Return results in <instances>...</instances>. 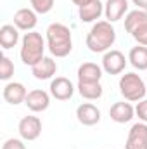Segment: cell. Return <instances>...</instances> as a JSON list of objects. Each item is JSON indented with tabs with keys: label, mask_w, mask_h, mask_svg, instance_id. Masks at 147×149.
Wrapping results in <instances>:
<instances>
[{
	"label": "cell",
	"mask_w": 147,
	"mask_h": 149,
	"mask_svg": "<svg viewBox=\"0 0 147 149\" xmlns=\"http://www.w3.org/2000/svg\"><path fill=\"white\" fill-rule=\"evenodd\" d=\"M47 45L52 56L66 57L73 49L71 30L62 23H52L47 28Z\"/></svg>",
	"instance_id": "6da1fadb"
},
{
	"label": "cell",
	"mask_w": 147,
	"mask_h": 149,
	"mask_svg": "<svg viewBox=\"0 0 147 149\" xmlns=\"http://www.w3.org/2000/svg\"><path fill=\"white\" fill-rule=\"evenodd\" d=\"M114 40H116V31L112 24L109 21H97L87 35V47L95 54L107 52L112 47Z\"/></svg>",
	"instance_id": "7a4b0ae2"
},
{
	"label": "cell",
	"mask_w": 147,
	"mask_h": 149,
	"mask_svg": "<svg viewBox=\"0 0 147 149\" xmlns=\"http://www.w3.org/2000/svg\"><path fill=\"white\" fill-rule=\"evenodd\" d=\"M43 52H45V42L42 35L37 31H28L21 42V52H19L21 61L26 66H35L45 57Z\"/></svg>",
	"instance_id": "3957f363"
},
{
	"label": "cell",
	"mask_w": 147,
	"mask_h": 149,
	"mask_svg": "<svg viewBox=\"0 0 147 149\" xmlns=\"http://www.w3.org/2000/svg\"><path fill=\"white\" fill-rule=\"evenodd\" d=\"M119 92L126 101L139 102L146 97V83L137 73H125L119 78Z\"/></svg>",
	"instance_id": "277c9868"
},
{
	"label": "cell",
	"mask_w": 147,
	"mask_h": 149,
	"mask_svg": "<svg viewBox=\"0 0 147 149\" xmlns=\"http://www.w3.org/2000/svg\"><path fill=\"white\" fill-rule=\"evenodd\" d=\"M19 135L24 141H37L42 134V121L38 116H24L19 121Z\"/></svg>",
	"instance_id": "5b68a950"
},
{
	"label": "cell",
	"mask_w": 147,
	"mask_h": 149,
	"mask_svg": "<svg viewBox=\"0 0 147 149\" xmlns=\"http://www.w3.org/2000/svg\"><path fill=\"white\" fill-rule=\"evenodd\" d=\"M126 66V57L119 50H107L102 57V70L107 74H119Z\"/></svg>",
	"instance_id": "8992f818"
},
{
	"label": "cell",
	"mask_w": 147,
	"mask_h": 149,
	"mask_svg": "<svg viewBox=\"0 0 147 149\" xmlns=\"http://www.w3.org/2000/svg\"><path fill=\"white\" fill-rule=\"evenodd\" d=\"M125 149H147V123L140 121L130 128Z\"/></svg>",
	"instance_id": "52a82bcc"
},
{
	"label": "cell",
	"mask_w": 147,
	"mask_h": 149,
	"mask_svg": "<svg viewBox=\"0 0 147 149\" xmlns=\"http://www.w3.org/2000/svg\"><path fill=\"white\" fill-rule=\"evenodd\" d=\"M49 88H50V95L55 97L57 101H68L74 94V87L71 80H68L64 76H57L55 80H52Z\"/></svg>",
	"instance_id": "ba28073f"
},
{
	"label": "cell",
	"mask_w": 147,
	"mask_h": 149,
	"mask_svg": "<svg viewBox=\"0 0 147 149\" xmlns=\"http://www.w3.org/2000/svg\"><path fill=\"white\" fill-rule=\"evenodd\" d=\"M76 118L81 125L94 127L101 121V111H99L97 106H94L90 102H85V104H80L76 108Z\"/></svg>",
	"instance_id": "9c48e42d"
},
{
	"label": "cell",
	"mask_w": 147,
	"mask_h": 149,
	"mask_svg": "<svg viewBox=\"0 0 147 149\" xmlns=\"http://www.w3.org/2000/svg\"><path fill=\"white\" fill-rule=\"evenodd\" d=\"M24 104L28 106L30 111L42 113L49 108V104H50V95H49L45 90H38V88L37 90H31V92H28Z\"/></svg>",
	"instance_id": "30bf717a"
},
{
	"label": "cell",
	"mask_w": 147,
	"mask_h": 149,
	"mask_svg": "<svg viewBox=\"0 0 147 149\" xmlns=\"http://www.w3.org/2000/svg\"><path fill=\"white\" fill-rule=\"evenodd\" d=\"M26 95H28L26 87L23 83H19V81H10V83H7L3 87V99L12 106H17L21 102H24Z\"/></svg>",
	"instance_id": "8fae6325"
},
{
	"label": "cell",
	"mask_w": 147,
	"mask_h": 149,
	"mask_svg": "<svg viewBox=\"0 0 147 149\" xmlns=\"http://www.w3.org/2000/svg\"><path fill=\"white\" fill-rule=\"evenodd\" d=\"M104 12V3L101 0H90L87 3H83L81 7H78V14L80 19L83 23H94L97 21Z\"/></svg>",
	"instance_id": "7c38bea8"
},
{
	"label": "cell",
	"mask_w": 147,
	"mask_h": 149,
	"mask_svg": "<svg viewBox=\"0 0 147 149\" xmlns=\"http://www.w3.org/2000/svg\"><path fill=\"white\" fill-rule=\"evenodd\" d=\"M37 12L33 9H19L14 14V26L17 30L23 31H33V28L37 26Z\"/></svg>",
	"instance_id": "4fadbf2b"
},
{
	"label": "cell",
	"mask_w": 147,
	"mask_h": 149,
	"mask_svg": "<svg viewBox=\"0 0 147 149\" xmlns=\"http://www.w3.org/2000/svg\"><path fill=\"white\" fill-rule=\"evenodd\" d=\"M109 116L116 123H128L135 116V108L130 102H114L109 109Z\"/></svg>",
	"instance_id": "5bb4252c"
},
{
	"label": "cell",
	"mask_w": 147,
	"mask_h": 149,
	"mask_svg": "<svg viewBox=\"0 0 147 149\" xmlns=\"http://www.w3.org/2000/svg\"><path fill=\"white\" fill-rule=\"evenodd\" d=\"M128 10V0H107L104 5V14L109 23L119 21Z\"/></svg>",
	"instance_id": "9a60e30c"
},
{
	"label": "cell",
	"mask_w": 147,
	"mask_h": 149,
	"mask_svg": "<svg viewBox=\"0 0 147 149\" xmlns=\"http://www.w3.org/2000/svg\"><path fill=\"white\" fill-rule=\"evenodd\" d=\"M55 71H57V64L52 57H43L40 63L31 66V73L37 80H49L55 74Z\"/></svg>",
	"instance_id": "2e32d148"
},
{
	"label": "cell",
	"mask_w": 147,
	"mask_h": 149,
	"mask_svg": "<svg viewBox=\"0 0 147 149\" xmlns=\"http://www.w3.org/2000/svg\"><path fill=\"white\" fill-rule=\"evenodd\" d=\"M101 78H102V68L97 66L95 63H83L78 68V81L94 83V81H101Z\"/></svg>",
	"instance_id": "e0dca14e"
},
{
	"label": "cell",
	"mask_w": 147,
	"mask_h": 149,
	"mask_svg": "<svg viewBox=\"0 0 147 149\" xmlns=\"http://www.w3.org/2000/svg\"><path fill=\"white\" fill-rule=\"evenodd\" d=\"M19 42V33H17V28L14 24H3L0 28V45L2 49L9 50L12 47H16Z\"/></svg>",
	"instance_id": "ac0fdd59"
},
{
	"label": "cell",
	"mask_w": 147,
	"mask_h": 149,
	"mask_svg": "<svg viewBox=\"0 0 147 149\" xmlns=\"http://www.w3.org/2000/svg\"><path fill=\"white\" fill-rule=\"evenodd\" d=\"M128 61L130 64L139 70V71H146L147 70V47L146 45H137L130 50L128 54Z\"/></svg>",
	"instance_id": "d6986e66"
},
{
	"label": "cell",
	"mask_w": 147,
	"mask_h": 149,
	"mask_svg": "<svg viewBox=\"0 0 147 149\" xmlns=\"http://www.w3.org/2000/svg\"><path fill=\"white\" fill-rule=\"evenodd\" d=\"M78 92L81 97L94 101V99H99L102 95V85H101V81H94V83L78 81Z\"/></svg>",
	"instance_id": "ffe728a7"
},
{
	"label": "cell",
	"mask_w": 147,
	"mask_h": 149,
	"mask_svg": "<svg viewBox=\"0 0 147 149\" xmlns=\"http://www.w3.org/2000/svg\"><path fill=\"white\" fill-rule=\"evenodd\" d=\"M147 21V10H142V9H137V10H132L128 12V16L125 17V28L128 33H132L139 24L146 23Z\"/></svg>",
	"instance_id": "44dd1931"
},
{
	"label": "cell",
	"mask_w": 147,
	"mask_h": 149,
	"mask_svg": "<svg viewBox=\"0 0 147 149\" xmlns=\"http://www.w3.org/2000/svg\"><path fill=\"white\" fill-rule=\"evenodd\" d=\"M12 74H14V63L7 56H2L0 57V80L7 81Z\"/></svg>",
	"instance_id": "7402d4cb"
},
{
	"label": "cell",
	"mask_w": 147,
	"mask_h": 149,
	"mask_svg": "<svg viewBox=\"0 0 147 149\" xmlns=\"http://www.w3.org/2000/svg\"><path fill=\"white\" fill-rule=\"evenodd\" d=\"M30 2L37 14H47L54 7V0H30Z\"/></svg>",
	"instance_id": "603a6c76"
},
{
	"label": "cell",
	"mask_w": 147,
	"mask_h": 149,
	"mask_svg": "<svg viewBox=\"0 0 147 149\" xmlns=\"http://www.w3.org/2000/svg\"><path fill=\"white\" fill-rule=\"evenodd\" d=\"M130 35L137 40V43H139V45H146V47H147V21H146V23H142V24H139V26H137Z\"/></svg>",
	"instance_id": "cb8c5ba5"
},
{
	"label": "cell",
	"mask_w": 147,
	"mask_h": 149,
	"mask_svg": "<svg viewBox=\"0 0 147 149\" xmlns=\"http://www.w3.org/2000/svg\"><path fill=\"white\" fill-rule=\"evenodd\" d=\"M135 114L139 116L140 121L147 123V99L139 101V104H137V108H135Z\"/></svg>",
	"instance_id": "d4e9b609"
},
{
	"label": "cell",
	"mask_w": 147,
	"mask_h": 149,
	"mask_svg": "<svg viewBox=\"0 0 147 149\" xmlns=\"http://www.w3.org/2000/svg\"><path fill=\"white\" fill-rule=\"evenodd\" d=\"M2 149H26V146H24L23 141H19V139H7V141L3 142Z\"/></svg>",
	"instance_id": "484cf974"
},
{
	"label": "cell",
	"mask_w": 147,
	"mask_h": 149,
	"mask_svg": "<svg viewBox=\"0 0 147 149\" xmlns=\"http://www.w3.org/2000/svg\"><path fill=\"white\" fill-rule=\"evenodd\" d=\"M139 9H142V10H147V0H132Z\"/></svg>",
	"instance_id": "4316f807"
},
{
	"label": "cell",
	"mask_w": 147,
	"mask_h": 149,
	"mask_svg": "<svg viewBox=\"0 0 147 149\" xmlns=\"http://www.w3.org/2000/svg\"><path fill=\"white\" fill-rule=\"evenodd\" d=\"M87 2H90V0H73L74 5H78V7H81L83 3H87Z\"/></svg>",
	"instance_id": "83f0119b"
}]
</instances>
